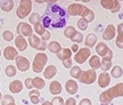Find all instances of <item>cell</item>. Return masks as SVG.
I'll list each match as a JSON object with an SVG mask.
<instances>
[{
  "label": "cell",
  "mask_w": 123,
  "mask_h": 105,
  "mask_svg": "<svg viewBox=\"0 0 123 105\" xmlns=\"http://www.w3.org/2000/svg\"><path fill=\"white\" fill-rule=\"evenodd\" d=\"M100 5L105 9H110V10H111V8H112V5H113V0H101Z\"/></svg>",
  "instance_id": "40"
},
{
  "label": "cell",
  "mask_w": 123,
  "mask_h": 105,
  "mask_svg": "<svg viewBox=\"0 0 123 105\" xmlns=\"http://www.w3.org/2000/svg\"><path fill=\"white\" fill-rule=\"evenodd\" d=\"M57 73V69L55 65H49L43 70V75L46 79H53Z\"/></svg>",
  "instance_id": "18"
},
{
  "label": "cell",
  "mask_w": 123,
  "mask_h": 105,
  "mask_svg": "<svg viewBox=\"0 0 123 105\" xmlns=\"http://www.w3.org/2000/svg\"><path fill=\"white\" fill-rule=\"evenodd\" d=\"M82 18H83L84 21H87L88 23L92 22L93 20H95V13L92 12L91 9H89V8H86L84 9V12L82 13Z\"/></svg>",
  "instance_id": "23"
},
{
  "label": "cell",
  "mask_w": 123,
  "mask_h": 105,
  "mask_svg": "<svg viewBox=\"0 0 123 105\" xmlns=\"http://www.w3.org/2000/svg\"><path fill=\"white\" fill-rule=\"evenodd\" d=\"M9 90L14 94H18L23 90V83L19 80H15L9 83Z\"/></svg>",
  "instance_id": "16"
},
{
  "label": "cell",
  "mask_w": 123,
  "mask_h": 105,
  "mask_svg": "<svg viewBox=\"0 0 123 105\" xmlns=\"http://www.w3.org/2000/svg\"><path fill=\"white\" fill-rule=\"evenodd\" d=\"M116 46L123 48V34H116Z\"/></svg>",
  "instance_id": "43"
},
{
  "label": "cell",
  "mask_w": 123,
  "mask_h": 105,
  "mask_svg": "<svg viewBox=\"0 0 123 105\" xmlns=\"http://www.w3.org/2000/svg\"><path fill=\"white\" fill-rule=\"evenodd\" d=\"M72 41L74 42V44H80V42H82L83 41V35H82V33H79V32H76V34L74 35V38L72 39Z\"/></svg>",
  "instance_id": "42"
},
{
  "label": "cell",
  "mask_w": 123,
  "mask_h": 105,
  "mask_svg": "<svg viewBox=\"0 0 123 105\" xmlns=\"http://www.w3.org/2000/svg\"><path fill=\"white\" fill-rule=\"evenodd\" d=\"M86 8H87V7L81 4H72L68 6L67 12H68V14H70L71 16H79V15L81 16Z\"/></svg>",
  "instance_id": "6"
},
{
  "label": "cell",
  "mask_w": 123,
  "mask_h": 105,
  "mask_svg": "<svg viewBox=\"0 0 123 105\" xmlns=\"http://www.w3.org/2000/svg\"><path fill=\"white\" fill-rule=\"evenodd\" d=\"M32 83H33V88L38 89V90L42 89V88L46 86L44 80L42 78H40V77H35V78H33V81H32Z\"/></svg>",
  "instance_id": "27"
},
{
  "label": "cell",
  "mask_w": 123,
  "mask_h": 105,
  "mask_svg": "<svg viewBox=\"0 0 123 105\" xmlns=\"http://www.w3.org/2000/svg\"><path fill=\"white\" fill-rule=\"evenodd\" d=\"M1 104L2 105H16L15 104V99L13 96L10 95H4L1 98Z\"/></svg>",
  "instance_id": "32"
},
{
  "label": "cell",
  "mask_w": 123,
  "mask_h": 105,
  "mask_svg": "<svg viewBox=\"0 0 123 105\" xmlns=\"http://www.w3.org/2000/svg\"><path fill=\"white\" fill-rule=\"evenodd\" d=\"M51 104L53 105H65V102L63 99V97H54L53 101H51Z\"/></svg>",
  "instance_id": "39"
},
{
  "label": "cell",
  "mask_w": 123,
  "mask_h": 105,
  "mask_svg": "<svg viewBox=\"0 0 123 105\" xmlns=\"http://www.w3.org/2000/svg\"><path fill=\"white\" fill-rule=\"evenodd\" d=\"M46 48H48V45H47V42H46V41H43V40H41V44H40L38 50H39V52H43Z\"/></svg>",
  "instance_id": "45"
},
{
  "label": "cell",
  "mask_w": 123,
  "mask_h": 105,
  "mask_svg": "<svg viewBox=\"0 0 123 105\" xmlns=\"http://www.w3.org/2000/svg\"><path fill=\"white\" fill-rule=\"evenodd\" d=\"M29 21H30L31 24L37 25V24H40V22H41V17H40V15L38 13H32L30 15V17H29Z\"/></svg>",
  "instance_id": "33"
},
{
  "label": "cell",
  "mask_w": 123,
  "mask_h": 105,
  "mask_svg": "<svg viewBox=\"0 0 123 105\" xmlns=\"http://www.w3.org/2000/svg\"><path fill=\"white\" fill-rule=\"evenodd\" d=\"M2 37H4V39L6 40V41H12V40L14 39L13 32H10V31H4Z\"/></svg>",
  "instance_id": "41"
},
{
  "label": "cell",
  "mask_w": 123,
  "mask_h": 105,
  "mask_svg": "<svg viewBox=\"0 0 123 105\" xmlns=\"http://www.w3.org/2000/svg\"><path fill=\"white\" fill-rule=\"evenodd\" d=\"M115 34H117L115 26L113 25V24H110V25L105 29L104 33H103V39L104 40H112V39H114Z\"/></svg>",
  "instance_id": "11"
},
{
  "label": "cell",
  "mask_w": 123,
  "mask_h": 105,
  "mask_svg": "<svg viewBox=\"0 0 123 105\" xmlns=\"http://www.w3.org/2000/svg\"><path fill=\"white\" fill-rule=\"evenodd\" d=\"M65 88H66V92H68L70 95H74L78 92V83L75 82L74 80H67L65 83Z\"/></svg>",
  "instance_id": "14"
},
{
  "label": "cell",
  "mask_w": 123,
  "mask_h": 105,
  "mask_svg": "<svg viewBox=\"0 0 123 105\" xmlns=\"http://www.w3.org/2000/svg\"><path fill=\"white\" fill-rule=\"evenodd\" d=\"M72 56V50L70 48H64L62 49V52L59 54H57V57L61 61H66V59H70Z\"/></svg>",
  "instance_id": "24"
},
{
  "label": "cell",
  "mask_w": 123,
  "mask_h": 105,
  "mask_svg": "<svg viewBox=\"0 0 123 105\" xmlns=\"http://www.w3.org/2000/svg\"><path fill=\"white\" fill-rule=\"evenodd\" d=\"M32 81H33V79L27 78L26 80H25V87L29 88V89H32V88H33V83H32Z\"/></svg>",
  "instance_id": "46"
},
{
  "label": "cell",
  "mask_w": 123,
  "mask_h": 105,
  "mask_svg": "<svg viewBox=\"0 0 123 105\" xmlns=\"http://www.w3.org/2000/svg\"><path fill=\"white\" fill-rule=\"evenodd\" d=\"M116 32H117V34H123V23L117 25V27H116Z\"/></svg>",
  "instance_id": "50"
},
{
  "label": "cell",
  "mask_w": 123,
  "mask_h": 105,
  "mask_svg": "<svg viewBox=\"0 0 123 105\" xmlns=\"http://www.w3.org/2000/svg\"><path fill=\"white\" fill-rule=\"evenodd\" d=\"M49 39H50V32H49V31H47V32H46V33L42 35V39H41V40L47 41V40H49Z\"/></svg>",
  "instance_id": "51"
},
{
  "label": "cell",
  "mask_w": 123,
  "mask_h": 105,
  "mask_svg": "<svg viewBox=\"0 0 123 105\" xmlns=\"http://www.w3.org/2000/svg\"><path fill=\"white\" fill-rule=\"evenodd\" d=\"M27 42L30 44V46L33 49H38L39 48V46H40V44H41V40L39 39L38 35L31 34L30 37H29V41H27Z\"/></svg>",
  "instance_id": "22"
},
{
  "label": "cell",
  "mask_w": 123,
  "mask_h": 105,
  "mask_svg": "<svg viewBox=\"0 0 123 105\" xmlns=\"http://www.w3.org/2000/svg\"><path fill=\"white\" fill-rule=\"evenodd\" d=\"M4 56L7 61H13V59H16L18 57V52L14 48V47L8 46V47H6L4 50Z\"/></svg>",
  "instance_id": "9"
},
{
  "label": "cell",
  "mask_w": 123,
  "mask_h": 105,
  "mask_svg": "<svg viewBox=\"0 0 123 105\" xmlns=\"http://www.w3.org/2000/svg\"><path fill=\"white\" fill-rule=\"evenodd\" d=\"M96 52L99 56L104 57V56H106L107 52H110V48L107 47V45L106 44H104V42H99V44H97V46H96Z\"/></svg>",
  "instance_id": "19"
},
{
  "label": "cell",
  "mask_w": 123,
  "mask_h": 105,
  "mask_svg": "<svg viewBox=\"0 0 123 105\" xmlns=\"http://www.w3.org/2000/svg\"><path fill=\"white\" fill-rule=\"evenodd\" d=\"M34 31H35V33H38V34L41 35V37L47 32V30L43 27L42 24H37V25H34Z\"/></svg>",
  "instance_id": "35"
},
{
  "label": "cell",
  "mask_w": 123,
  "mask_h": 105,
  "mask_svg": "<svg viewBox=\"0 0 123 105\" xmlns=\"http://www.w3.org/2000/svg\"><path fill=\"white\" fill-rule=\"evenodd\" d=\"M71 50L72 52H79V47H78V45L74 44L73 46H72V48H71Z\"/></svg>",
  "instance_id": "52"
},
{
  "label": "cell",
  "mask_w": 123,
  "mask_h": 105,
  "mask_svg": "<svg viewBox=\"0 0 123 105\" xmlns=\"http://www.w3.org/2000/svg\"><path fill=\"white\" fill-rule=\"evenodd\" d=\"M97 80V73L95 70H86L82 71V74L80 77L79 81L84 85H91Z\"/></svg>",
  "instance_id": "4"
},
{
  "label": "cell",
  "mask_w": 123,
  "mask_h": 105,
  "mask_svg": "<svg viewBox=\"0 0 123 105\" xmlns=\"http://www.w3.org/2000/svg\"><path fill=\"white\" fill-rule=\"evenodd\" d=\"M16 66L17 70L21 72H26L30 69V61L24 56H18L16 58Z\"/></svg>",
  "instance_id": "7"
},
{
  "label": "cell",
  "mask_w": 123,
  "mask_h": 105,
  "mask_svg": "<svg viewBox=\"0 0 123 105\" xmlns=\"http://www.w3.org/2000/svg\"><path fill=\"white\" fill-rule=\"evenodd\" d=\"M63 65L65 66L66 69H72V61L70 59H66V61H63Z\"/></svg>",
  "instance_id": "49"
},
{
  "label": "cell",
  "mask_w": 123,
  "mask_h": 105,
  "mask_svg": "<svg viewBox=\"0 0 123 105\" xmlns=\"http://www.w3.org/2000/svg\"><path fill=\"white\" fill-rule=\"evenodd\" d=\"M48 49L50 52H53V54H59L62 52V47H61V44L57 42V41H51V42H49L48 45Z\"/></svg>",
  "instance_id": "25"
},
{
  "label": "cell",
  "mask_w": 123,
  "mask_h": 105,
  "mask_svg": "<svg viewBox=\"0 0 123 105\" xmlns=\"http://www.w3.org/2000/svg\"><path fill=\"white\" fill-rule=\"evenodd\" d=\"M66 24V14L64 9L54 5V6H49L46 9L43 16H42V25L43 27H54V29H58V27H63Z\"/></svg>",
  "instance_id": "1"
},
{
  "label": "cell",
  "mask_w": 123,
  "mask_h": 105,
  "mask_svg": "<svg viewBox=\"0 0 123 105\" xmlns=\"http://www.w3.org/2000/svg\"><path fill=\"white\" fill-rule=\"evenodd\" d=\"M62 85L58 81H51L49 85V92L51 95H59L62 92Z\"/></svg>",
  "instance_id": "17"
},
{
  "label": "cell",
  "mask_w": 123,
  "mask_h": 105,
  "mask_svg": "<svg viewBox=\"0 0 123 105\" xmlns=\"http://www.w3.org/2000/svg\"><path fill=\"white\" fill-rule=\"evenodd\" d=\"M123 74V70H122V67L119 65H115L112 67V70H111V75L113 77V78L115 79H119L121 78Z\"/></svg>",
  "instance_id": "28"
},
{
  "label": "cell",
  "mask_w": 123,
  "mask_h": 105,
  "mask_svg": "<svg viewBox=\"0 0 123 105\" xmlns=\"http://www.w3.org/2000/svg\"><path fill=\"white\" fill-rule=\"evenodd\" d=\"M89 65L91 66L92 70H97V69H99L101 66V59L97 55H93L89 59Z\"/></svg>",
  "instance_id": "21"
},
{
  "label": "cell",
  "mask_w": 123,
  "mask_h": 105,
  "mask_svg": "<svg viewBox=\"0 0 123 105\" xmlns=\"http://www.w3.org/2000/svg\"><path fill=\"white\" fill-rule=\"evenodd\" d=\"M110 90H111V92L113 94L114 98H116V97H122L123 96V83L122 82L116 83L115 86L110 88Z\"/></svg>",
  "instance_id": "15"
},
{
  "label": "cell",
  "mask_w": 123,
  "mask_h": 105,
  "mask_svg": "<svg viewBox=\"0 0 123 105\" xmlns=\"http://www.w3.org/2000/svg\"><path fill=\"white\" fill-rule=\"evenodd\" d=\"M70 74L72 78L79 80L81 74H82V70L80 69L79 66H72V69H71V71H70Z\"/></svg>",
  "instance_id": "30"
},
{
  "label": "cell",
  "mask_w": 123,
  "mask_h": 105,
  "mask_svg": "<svg viewBox=\"0 0 123 105\" xmlns=\"http://www.w3.org/2000/svg\"><path fill=\"white\" fill-rule=\"evenodd\" d=\"M84 44H86V47H87V48H91V47H93V46H96V44H97L96 34H93V33L88 34L87 37H86Z\"/></svg>",
  "instance_id": "20"
},
{
  "label": "cell",
  "mask_w": 123,
  "mask_h": 105,
  "mask_svg": "<svg viewBox=\"0 0 123 105\" xmlns=\"http://www.w3.org/2000/svg\"><path fill=\"white\" fill-rule=\"evenodd\" d=\"M111 82V75L107 72H103L98 77V85L101 88H106Z\"/></svg>",
  "instance_id": "12"
},
{
  "label": "cell",
  "mask_w": 123,
  "mask_h": 105,
  "mask_svg": "<svg viewBox=\"0 0 123 105\" xmlns=\"http://www.w3.org/2000/svg\"><path fill=\"white\" fill-rule=\"evenodd\" d=\"M15 46L19 52H24L27 47V41L25 40V38L23 35H17L15 38Z\"/></svg>",
  "instance_id": "13"
},
{
  "label": "cell",
  "mask_w": 123,
  "mask_h": 105,
  "mask_svg": "<svg viewBox=\"0 0 123 105\" xmlns=\"http://www.w3.org/2000/svg\"><path fill=\"white\" fill-rule=\"evenodd\" d=\"M47 61H48V56H47L44 52H38V54L35 55L34 61H33V65H32L33 71L37 72V73L42 72Z\"/></svg>",
  "instance_id": "3"
},
{
  "label": "cell",
  "mask_w": 123,
  "mask_h": 105,
  "mask_svg": "<svg viewBox=\"0 0 123 105\" xmlns=\"http://www.w3.org/2000/svg\"><path fill=\"white\" fill-rule=\"evenodd\" d=\"M17 33L18 35H23V37H30L32 34V26L25 22L18 23L17 25Z\"/></svg>",
  "instance_id": "8"
},
{
  "label": "cell",
  "mask_w": 123,
  "mask_h": 105,
  "mask_svg": "<svg viewBox=\"0 0 123 105\" xmlns=\"http://www.w3.org/2000/svg\"><path fill=\"white\" fill-rule=\"evenodd\" d=\"M5 73H6L7 77H15L16 73H17V69L13 65H8L5 70Z\"/></svg>",
  "instance_id": "34"
},
{
  "label": "cell",
  "mask_w": 123,
  "mask_h": 105,
  "mask_svg": "<svg viewBox=\"0 0 123 105\" xmlns=\"http://www.w3.org/2000/svg\"><path fill=\"white\" fill-rule=\"evenodd\" d=\"M78 26H79L80 30H82V31L87 30V29H88V22H87V21H84L83 18H81V20L78 21Z\"/></svg>",
  "instance_id": "37"
},
{
  "label": "cell",
  "mask_w": 123,
  "mask_h": 105,
  "mask_svg": "<svg viewBox=\"0 0 123 105\" xmlns=\"http://www.w3.org/2000/svg\"><path fill=\"white\" fill-rule=\"evenodd\" d=\"M76 32L78 31L75 30V27H73V26H67L65 29V31H64V35H65L66 38H68V39H73L74 38V35L76 34Z\"/></svg>",
  "instance_id": "29"
},
{
  "label": "cell",
  "mask_w": 123,
  "mask_h": 105,
  "mask_svg": "<svg viewBox=\"0 0 123 105\" xmlns=\"http://www.w3.org/2000/svg\"><path fill=\"white\" fill-rule=\"evenodd\" d=\"M121 8V5H120V1L117 0H113V5H112V8H111V12L112 13H117Z\"/></svg>",
  "instance_id": "38"
},
{
  "label": "cell",
  "mask_w": 123,
  "mask_h": 105,
  "mask_svg": "<svg viewBox=\"0 0 123 105\" xmlns=\"http://www.w3.org/2000/svg\"><path fill=\"white\" fill-rule=\"evenodd\" d=\"M31 10H32V1L31 0H22L19 2L17 10H16V15L18 18H25L26 16L31 15Z\"/></svg>",
  "instance_id": "2"
},
{
  "label": "cell",
  "mask_w": 123,
  "mask_h": 105,
  "mask_svg": "<svg viewBox=\"0 0 123 105\" xmlns=\"http://www.w3.org/2000/svg\"><path fill=\"white\" fill-rule=\"evenodd\" d=\"M41 105H53V104H51V102H49V101H44Z\"/></svg>",
  "instance_id": "53"
},
{
  "label": "cell",
  "mask_w": 123,
  "mask_h": 105,
  "mask_svg": "<svg viewBox=\"0 0 123 105\" xmlns=\"http://www.w3.org/2000/svg\"><path fill=\"white\" fill-rule=\"evenodd\" d=\"M14 8V1L13 0H6L1 2V9L4 12H10Z\"/></svg>",
  "instance_id": "31"
},
{
  "label": "cell",
  "mask_w": 123,
  "mask_h": 105,
  "mask_svg": "<svg viewBox=\"0 0 123 105\" xmlns=\"http://www.w3.org/2000/svg\"><path fill=\"white\" fill-rule=\"evenodd\" d=\"M65 105H76V101H75L73 97H68L67 101L65 102Z\"/></svg>",
  "instance_id": "48"
},
{
  "label": "cell",
  "mask_w": 123,
  "mask_h": 105,
  "mask_svg": "<svg viewBox=\"0 0 123 105\" xmlns=\"http://www.w3.org/2000/svg\"><path fill=\"white\" fill-rule=\"evenodd\" d=\"M29 97H30V101L31 103H33V104H38L40 102V92L38 89H35V90H31L29 92Z\"/></svg>",
  "instance_id": "26"
},
{
  "label": "cell",
  "mask_w": 123,
  "mask_h": 105,
  "mask_svg": "<svg viewBox=\"0 0 123 105\" xmlns=\"http://www.w3.org/2000/svg\"><path fill=\"white\" fill-rule=\"evenodd\" d=\"M79 105H92L91 101L89 99V98H83V99H81L79 103Z\"/></svg>",
  "instance_id": "47"
},
{
  "label": "cell",
  "mask_w": 123,
  "mask_h": 105,
  "mask_svg": "<svg viewBox=\"0 0 123 105\" xmlns=\"http://www.w3.org/2000/svg\"><path fill=\"white\" fill-rule=\"evenodd\" d=\"M100 69L103 70V72H107V71L112 69V62H106V61H101V66Z\"/></svg>",
  "instance_id": "36"
},
{
  "label": "cell",
  "mask_w": 123,
  "mask_h": 105,
  "mask_svg": "<svg viewBox=\"0 0 123 105\" xmlns=\"http://www.w3.org/2000/svg\"><path fill=\"white\" fill-rule=\"evenodd\" d=\"M114 99V96L113 94L111 92L110 89H107L105 92H103L99 96V101H100L101 105H110V103Z\"/></svg>",
  "instance_id": "10"
},
{
  "label": "cell",
  "mask_w": 123,
  "mask_h": 105,
  "mask_svg": "<svg viewBox=\"0 0 123 105\" xmlns=\"http://www.w3.org/2000/svg\"><path fill=\"white\" fill-rule=\"evenodd\" d=\"M91 55V52H90V49L89 48H81L79 49V52H76L74 55V61L76 63H79V64H83L84 62L88 59V57Z\"/></svg>",
  "instance_id": "5"
},
{
  "label": "cell",
  "mask_w": 123,
  "mask_h": 105,
  "mask_svg": "<svg viewBox=\"0 0 123 105\" xmlns=\"http://www.w3.org/2000/svg\"><path fill=\"white\" fill-rule=\"evenodd\" d=\"M112 58H113V52H112V50L110 49V52L106 54V56L103 57V59L101 61H106V62H112Z\"/></svg>",
  "instance_id": "44"
}]
</instances>
